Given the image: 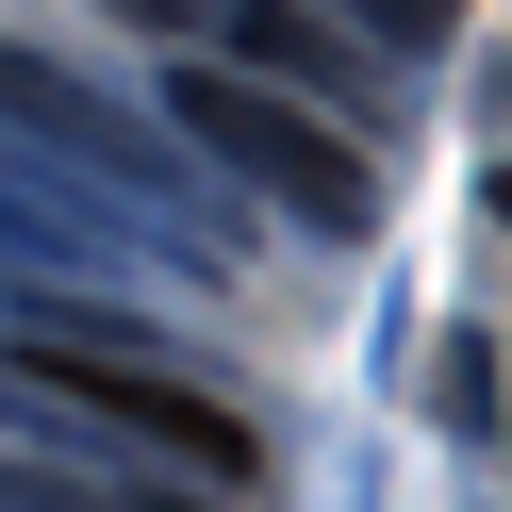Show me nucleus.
Here are the masks:
<instances>
[{"label": "nucleus", "instance_id": "nucleus-1", "mask_svg": "<svg viewBox=\"0 0 512 512\" xmlns=\"http://www.w3.org/2000/svg\"><path fill=\"white\" fill-rule=\"evenodd\" d=\"M17 364H34V397H67V413H100V430H133V446H166L199 496H248L265 479V430H248L215 380H182V364H149V347H116V331H17Z\"/></svg>", "mask_w": 512, "mask_h": 512}, {"label": "nucleus", "instance_id": "nucleus-2", "mask_svg": "<svg viewBox=\"0 0 512 512\" xmlns=\"http://www.w3.org/2000/svg\"><path fill=\"white\" fill-rule=\"evenodd\" d=\"M166 116L199 149H232L248 182H265V199H298V215H364L380 182H364V149H347V116L331 100H298V83H248V67H215V50H182V83H166Z\"/></svg>", "mask_w": 512, "mask_h": 512}, {"label": "nucleus", "instance_id": "nucleus-3", "mask_svg": "<svg viewBox=\"0 0 512 512\" xmlns=\"http://www.w3.org/2000/svg\"><path fill=\"white\" fill-rule=\"evenodd\" d=\"M0 512H232V496H116V479H67V463H0Z\"/></svg>", "mask_w": 512, "mask_h": 512}, {"label": "nucleus", "instance_id": "nucleus-4", "mask_svg": "<svg viewBox=\"0 0 512 512\" xmlns=\"http://www.w3.org/2000/svg\"><path fill=\"white\" fill-rule=\"evenodd\" d=\"M347 17H364V34H397V50H430L446 17H463V0H347Z\"/></svg>", "mask_w": 512, "mask_h": 512}, {"label": "nucleus", "instance_id": "nucleus-5", "mask_svg": "<svg viewBox=\"0 0 512 512\" xmlns=\"http://www.w3.org/2000/svg\"><path fill=\"white\" fill-rule=\"evenodd\" d=\"M116 17H149V34H215L232 0H116Z\"/></svg>", "mask_w": 512, "mask_h": 512}]
</instances>
